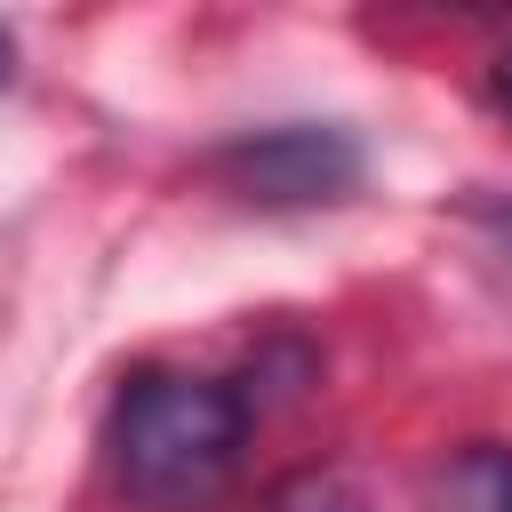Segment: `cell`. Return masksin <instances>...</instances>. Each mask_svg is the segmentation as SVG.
Segmentation results:
<instances>
[{
	"mask_svg": "<svg viewBox=\"0 0 512 512\" xmlns=\"http://www.w3.org/2000/svg\"><path fill=\"white\" fill-rule=\"evenodd\" d=\"M104 440H112V472L136 504H200L248 440V400L216 376L136 368L112 400Z\"/></svg>",
	"mask_w": 512,
	"mask_h": 512,
	"instance_id": "cell-1",
	"label": "cell"
},
{
	"mask_svg": "<svg viewBox=\"0 0 512 512\" xmlns=\"http://www.w3.org/2000/svg\"><path fill=\"white\" fill-rule=\"evenodd\" d=\"M216 176L240 192V200H264V208H304V200H336L352 192L360 176V152L336 136V128H264V136H240L216 152Z\"/></svg>",
	"mask_w": 512,
	"mask_h": 512,
	"instance_id": "cell-2",
	"label": "cell"
},
{
	"mask_svg": "<svg viewBox=\"0 0 512 512\" xmlns=\"http://www.w3.org/2000/svg\"><path fill=\"white\" fill-rule=\"evenodd\" d=\"M464 512H512V448H472L456 472Z\"/></svg>",
	"mask_w": 512,
	"mask_h": 512,
	"instance_id": "cell-3",
	"label": "cell"
},
{
	"mask_svg": "<svg viewBox=\"0 0 512 512\" xmlns=\"http://www.w3.org/2000/svg\"><path fill=\"white\" fill-rule=\"evenodd\" d=\"M272 512H360V496H352L344 472H296V480L272 496Z\"/></svg>",
	"mask_w": 512,
	"mask_h": 512,
	"instance_id": "cell-4",
	"label": "cell"
},
{
	"mask_svg": "<svg viewBox=\"0 0 512 512\" xmlns=\"http://www.w3.org/2000/svg\"><path fill=\"white\" fill-rule=\"evenodd\" d=\"M496 96H504V112H512V48L496 56Z\"/></svg>",
	"mask_w": 512,
	"mask_h": 512,
	"instance_id": "cell-5",
	"label": "cell"
},
{
	"mask_svg": "<svg viewBox=\"0 0 512 512\" xmlns=\"http://www.w3.org/2000/svg\"><path fill=\"white\" fill-rule=\"evenodd\" d=\"M8 64H16V48H8V32H0V80H8Z\"/></svg>",
	"mask_w": 512,
	"mask_h": 512,
	"instance_id": "cell-6",
	"label": "cell"
}]
</instances>
